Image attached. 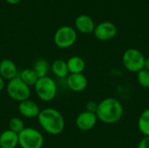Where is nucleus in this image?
<instances>
[{"instance_id": "a878e982", "label": "nucleus", "mask_w": 149, "mask_h": 148, "mask_svg": "<svg viewBox=\"0 0 149 148\" xmlns=\"http://www.w3.org/2000/svg\"><path fill=\"white\" fill-rule=\"evenodd\" d=\"M7 3H10V4H16V3H19L21 0H5Z\"/></svg>"}, {"instance_id": "f3484780", "label": "nucleus", "mask_w": 149, "mask_h": 148, "mask_svg": "<svg viewBox=\"0 0 149 148\" xmlns=\"http://www.w3.org/2000/svg\"><path fill=\"white\" fill-rule=\"evenodd\" d=\"M32 70L38 76V78L40 79V78H44L47 76L49 70H50V65L47 60L44 58H38L35 61Z\"/></svg>"}, {"instance_id": "4468645a", "label": "nucleus", "mask_w": 149, "mask_h": 148, "mask_svg": "<svg viewBox=\"0 0 149 148\" xmlns=\"http://www.w3.org/2000/svg\"><path fill=\"white\" fill-rule=\"evenodd\" d=\"M18 146V134L10 131L5 130L0 134V147L16 148Z\"/></svg>"}, {"instance_id": "7ed1b4c3", "label": "nucleus", "mask_w": 149, "mask_h": 148, "mask_svg": "<svg viewBox=\"0 0 149 148\" xmlns=\"http://www.w3.org/2000/svg\"><path fill=\"white\" fill-rule=\"evenodd\" d=\"M34 86L38 98L44 102H50L56 97L58 90L56 82L48 76L38 79Z\"/></svg>"}, {"instance_id": "f8f14e48", "label": "nucleus", "mask_w": 149, "mask_h": 148, "mask_svg": "<svg viewBox=\"0 0 149 148\" xmlns=\"http://www.w3.org/2000/svg\"><path fill=\"white\" fill-rule=\"evenodd\" d=\"M17 67L16 64L8 58H4L0 61V76L8 81L13 79L18 76Z\"/></svg>"}, {"instance_id": "423d86ee", "label": "nucleus", "mask_w": 149, "mask_h": 148, "mask_svg": "<svg viewBox=\"0 0 149 148\" xmlns=\"http://www.w3.org/2000/svg\"><path fill=\"white\" fill-rule=\"evenodd\" d=\"M7 93L9 97L17 102L29 99L31 96L30 86L25 85L18 76L10 80L7 84Z\"/></svg>"}, {"instance_id": "b1692460", "label": "nucleus", "mask_w": 149, "mask_h": 148, "mask_svg": "<svg viewBox=\"0 0 149 148\" xmlns=\"http://www.w3.org/2000/svg\"><path fill=\"white\" fill-rule=\"evenodd\" d=\"M144 69L149 71V57L148 58H146L145 59V65H144Z\"/></svg>"}, {"instance_id": "ddd939ff", "label": "nucleus", "mask_w": 149, "mask_h": 148, "mask_svg": "<svg viewBox=\"0 0 149 148\" xmlns=\"http://www.w3.org/2000/svg\"><path fill=\"white\" fill-rule=\"evenodd\" d=\"M76 29L84 34H90L93 32L95 28L94 21L88 15H79L75 19Z\"/></svg>"}, {"instance_id": "bb28decb", "label": "nucleus", "mask_w": 149, "mask_h": 148, "mask_svg": "<svg viewBox=\"0 0 149 148\" xmlns=\"http://www.w3.org/2000/svg\"><path fill=\"white\" fill-rule=\"evenodd\" d=\"M126 148H130V147H126Z\"/></svg>"}, {"instance_id": "412c9836", "label": "nucleus", "mask_w": 149, "mask_h": 148, "mask_svg": "<svg viewBox=\"0 0 149 148\" xmlns=\"http://www.w3.org/2000/svg\"><path fill=\"white\" fill-rule=\"evenodd\" d=\"M137 81L143 88H149V71L142 69L137 72Z\"/></svg>"}, {"instance_id": "6ab92c4d", "label": "nucleus", "mask_w": 149, "mask_h": 148, "mask_svg": "<svg viewBox=\"0 0 149 148\" xmlns=\"http://www.w3.org/2000/svg\"><path fill=\"white\" fill-rule=\"evenodd\" d=\"M138 128L144 136H149V108L141 113L138 119Z\"/></svg>"}, {"instance_id": "20e7f679", "label": "nucleus", "mask_w": 149, "mask_h": 148, "mask_svg": "<svg viewBox=\"0 0 149 148\" xmlns=\"http://www.w3.org/2000/svg\"><path fill=\"white\" fill-rule=\"evenodd\" d=\"M145 59L146 58L143 53L135 48L126 50L122 55L123 65L130 72L137 73L144 69Z\"/></svg>"}, {"instance_id": "4be33fe9", "label": "nucleus", "mask_w": 149, "mask_h": 148, "mask_svg": "<svg viewBox=\"0 0 149 148\" xmlns=\"http://www.w3.org/2000/svg\"><path fill=\"white\" fill-rule=\"evenodd\" d=\"M97 109H98V103L95 102V101L90 100L86 105V111H87V112L96 113Z\"/></svg>"}, {"instance_id": "a211bd4d", "label": "nucleus", "mask_w": 149, "mask_h": 148, "mask_svg": "<svg viewBox=\"0 0 149 148\" xmlns=\"http://www.w3.org/2000/svg\"><path fill=\"white\" fill-rule=\"evenodd\" d=\"M18 78L28 86L35 85L37 83L38 78L32 70V68H26L21 71V72L18 74Z\"/></svg>"}, {"instance_id": "39448f33", "label": "nucleus", "mask_w": 149, "mask_h": 148, "mask_svg": "<svg viewBox=\"0 0 149 148\" xmlns=\"http://www.w3.org/2000/svg\"><path fill=\"white\" fill-rule=\"evenodd\" d=\"M44 137L42 133L32 127H25L18 133V146L21 148H42Z\"/></svg>"}, {"instance_id": "9d476101", "label": "nucleus", "mask_w": 149, "mask_h": 148, "mask_svg": "<svg viewBox=\"0 0 149 148\" xmlns=\"http://www.w3.org/2000/svg\"><path fill=\"white\" fill-rule=\"evenodd\" d=\"M66 85L71 91L80 92L87 87L88 80L83 73L70 74L66 78Z\"/></svg>"}, {"instance_id": "2eb2a0df", "label": "nucleus", "mask_w": 149, "mask_h": 148, "mask_svg": "<svg viewBox=\"0 0 149 148\" xmlns=\"http://www.w3.org/2000/svg\"><path fill=\"white\" fill-rule=\"evenodd\" d=\"M66 64H67L68 72L70 74L83 73V72L86 68L85 60L81 57H79V56L71 57L66 61Z\"/></svg>"}, {"instance_id": "9b49d317", "label": "nucleus", "mask_w": 149, "mask_h": 148, "mask_svg": "<svg viewBox=\"0 0 149 148\" xmlns=\"http://www.w3.org/2000/svg\"><path fill=\"white\" fill-rule=\"evenodd\" d=\"M17 110L21 116L28 119H32L36 117L38 118L40 113V109L38 104L31 99H26L22 102H19Z\"/></svg>"}, {"instance_id": "393cba45", "label": "nucleus", "mask_w": 149, "mask_h": 148, "mask_svg": "<svg viewBox=\"0 0 149 148\" xmlns=\"http://www.w3.org/2000/svg\"><path fill=\"white\" fill-rule=\"evenodd\" d=\"M4 87V79L0 76V92L3 89Z\"/></svg>"}, {"instance_id": "6e6552de", "label": "nucleus", "mask_w": 149, "mask_h": 148, "mask_svg": "<svg viewBox=\"0 0 149 148\" xmlns=\"http://www.w3.org/2000/svg\"><path fill=\"white\" fill-rule=\"evenodd\" d=\"M93 34L94 37L100 41H108L116 36L117 27L112 22L104 21L95 25Z\"/></svg>"}, {"instance_id": "0eeeda50", "label": "nucleus", "mask_w": 149, "mask_h": 148, "mask_svg": "<svg viewBox=\"0 0 149 148\" xmlns=\"http://www.w3.org/2000/svg\"><path fill=\"white\" fill-rule=\"evenodd\" d=\"M77 40L76 31L68 25L59 27L54 33V44L61 49H66L72 46Z\"/></svg>"}, {"instance_id": "aec40b11", "label": "nucleus", "mask_w": 149, "mask_h": 148, "mask_svg": "<svg viewBox=\"0 0 149 148\" xmlns=\"http://www.w3.org/2000/svg\"><path fill=\"white\" fill-rule=\"evenodd\" d=\"M8 126H9V130H10V131H12V132H14V133H16L17 134L25 128L24 121L18 117L11 118L9 120Z\"/></svg>"}, {"instance_id": "dca6fc26", "label": "nucleus", "mask_w": 149, "mask_h": 148, "mask_svg": "<svg viewBox=\"0 0 149 148\" xmlns=\"http://www.w3.org/2000/svg\"><path fill=\"white\" fill-rule=\"evenodd\" d=\"M51 70L56 77L60 78V79L67 77V75L69 73L66 61H65L63 59L55 60L51 65Z\"/></svg>"}, {"instance_id": "f257e3e1", "label": "nucleus", "mask_w": 149, "mask_h": 148, "mask_svg": "<svg viewBox=\"0 0 149 148\" xmlns=\"http://www.w3.org/2000/svg\"><path fill=\"white\" fill-rule=\"evenodd\" d=\"M123 113V106L115 98H105L98 103L96 116L98 120L105 124H115L119 122L122 119Z\"/></svg>"}, {"instance_id": "5701e85b", "label": "nucleus", "mask_w": 149, "mask_h": 148, "mask_svg": "<svg viewBox=\"0 0 149 148\" xmlns=\"http://www.w3.org/2000/svg\"><path fill=\"white\" fill-rule=\"evenodd\" d=\"M137 148H149V136H144L140 140Z\"/></svg>"}, {"instance_id": "f03ea898", "label": "nucleus", "mask_w": 149, "mask_h": 148, "mask_svg": "<svg viewBox=\"0 0 149 148\" xmlns=\"http://www.w3.org/2000/svg\"><path fill=\"white\" fill-rule=\"evenodd\" d=\"M38 121L45 132L51 135L60 134L65 129V119L62 113L54 108H45L40 111Z\"/></svg>"}, {"instance_id": "1a4fd4ad", "label": "nucleus", "mask_w": 149, "mask_h": 148, "mask_svg": "<svg viewBox=\"0 0 149 148\" xmlns=\"http://www.w3.org/2000/svg\"><path fill=\"white\" fill-rule=\"evenodd\" d=\"M98 118L96 113H90L87 111H84L80 113L76 118V126L77 127L83 132L92 130L97 124Z\"/></svg>"}]
</instances>
